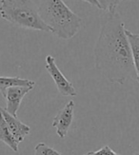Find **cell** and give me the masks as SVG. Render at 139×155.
<instances>
[{"instance_id": "1", "label": "cell", "mask_w": 139, "mask_h": 155, "mask_svg": "<svg viewBox=\"0 0 139 155\" xmlns=\"http://www.w3.org/2000/svg\"><path fill=\"white\" fill-rule=\"evenodd\" d=\"M96 70L111 83L124 84L135 77L134 56L119 13L108 12L94 50Z\"/></svg>"}, {"instance_id": "8", "label": "cell", "mask_w": 139, "mask_h": 155, "mask_svg": "<svg viewBox=\"0 0 139 155\" xmlns=\"http://www.w3.org/2000/svg\"><path fill=\"white\" fill-rule=\"evenodd\" d=\"M16 86H22V87H35V82L30 79H23L20 77H9V76H0V93L5 98L6 97V91L11 87H16Z\"/></svg>"}, {"instance_id": "6", "label": "cell", "mask_w": 139, "mask_h": 155, "mask_svg": "<svg viewBox=\"0 0 139 155\" xmlns=\"http://www.w3.org/2000/svg\"><path fill=\"white\" fill-rule=\"evenodd\" d=\"M34 87H11L6 91V110L10 114L17 117V111L20 107L23 98L27 93H29Z\"/></svg>"}, {"instance_id": "3", "label": "cell", "mask_w": 139, "mask_h": 155, "mask_svg": "<svg viewBox=\"0 0 139 155\" xmlns=\"http://www.w3.org/2000/svg\"><path fill=\"white\" fill-rule=\"evenodd\" d=\"M0 16L22 29L51 31L31 0H0Z\"/></svg>"}, {"instance_id": "16", "label": "cell", "mask_w": 139, "mask_h": 155, "mask_svg": "<svg viewBox=\"0 0 139 155\" xmlns=\"http://www.w3.org/2000/svg\"></svg>"}, {"instance_id": "12", "label": "cell", "mask_w": 139, "mask_h": 155, "mask_svg": "<svg viewBox=\"0 0 139 155\" xmlns=\"http://www.w3.org/2000/svg\"><path fill=\"white\" fill-rule=\"evenodd\" d=\"M96 1L100 5V10L111 12L116 10V7L122 0H96Z\"/></svg>"}, {"instance_id": "4", "label": "cell", "mask_w": 139, "mask_h": 155, "mask_svg": "<svg viewBox=\"0 0 139 155\" xmlns=\"http://www.w3.org/2000/svg\"><path fill=\"white\" fill-rule=\"evenodd\" d=\"M45 61L46 70L48 71L51 77L55 81L58 91L64 96H75L77 94L75 87L71 81L65 77L60 69L57 67L55 63V58L51 55H47Z\"/></svg>"}, {"instance_id": "11", "label": "cell", "mask_w": 139, "mask_h": 155, "mask_svg": "<svg viewBox=\"0 0 139 155\" xmlns=\"http://www.w3.org/2000/svg\"><path fill=\"white\" fill-rule=\"evenodd\" d=\"M34 155H64V154L57 151L54 147L48 146L47 144L41 142V143H38L35 147Z\"/></svg>"}, {"instance_id": "9", "label": "cell", "mask_w": 139, "mask_h": 155, "mask_svg": "<svg viewBox=\"0 0 139 155\" xmlns=\"http://www.w3.org/2000/svg\"><path fill=\"white\" fill-rule=\"evenodd\" d=\"M0 140H1L4 144L7 145L12 150H14L15 152L18 151L19 143L15 138L14 134L10 130L9 127L7 123H6V121L1 112H0Z\"/></svg>"}, {"instance_id": "7", "label": "cell", "mask_w": 139, "mask_h": 155, "mask_svg": "<svg viewBox=\"0 0 139 155\" xmlns=\"http://www.w3.org/2000/svg\"><path fill=\"white\" fill-rule=\"evenodd\" d=\"M0 112L2 113V115L7 123L10 130L12 133L14 134L15 138L18 143H21L24 141L25 137L28 136L31 133V127L24 124L22 121L19 120L17 117H15L14 115L10 114L7 110H6L5 107H0Z\"/></svg>"}, {"instance_id": "13", "label": "cell", "mask_w": 139, "mask_h": 155, "mask_svg": "<svg viewBox=\"0 0 139 155\" xmlns=\"http://www.w3.org/2000/svg\"><path fill=\"white\" fill-rule=\"evenodd\" d=\"M83 155H121V154L114 151L109 146H104L101 147V149H99L98 150L89 151V152L85 153Z\"/></svg>"}, {"instance_id": "15", "label": "cell", "mask_w": 139, "mask_h": 155, "mask_svg": "<svg viewBox=\"0 0 139 155\" xmlns=\"http://www.w3.org/2000/svg\"><path fill=\"white\" fill-rule=\"evenodd\" d=\"M134 155H139V152H135V153H134Z\"/></svg>"}, {"instance_id": "10", "label": "cell", "mask_w": 139, "mask_h": 155, "mask_svg": "<svg viewBox=\"0 0 139 155\" xmlns=\"http://www.w3.org/2000/svg\"><path fill=\"white\" fill-rule=\"evenodd\" d=\"M126 35H127L131 44L132 56H134V69L136 73V79L139 83V35L131 32L127 29H126Z\"/></svg>"}, {"instance_id": "5", "label": "cell", "mask_w": 139, "mask_h": 155, "mask_svg": "<svg viewBox=\"0 0 139 155\" xmlns=\"http://www.w3.org/2000/svg\"><path fill=\"white\" fill-rule=\"evenodd\" d=\"M74 102L71 100L70 102L66 104V106L60 110L52 121V127L56 130V134L58 137L64 139L67 136L70 127L74 122Z\"/></svg>"}, {"instance_id": "14", "label": "cell", "mask_w": 139, "mask_h": 155, "mask_svg": "<svg viewBox=\"0 0 139 155\" xmlns=\"http://www.w3.org/2000/svg\"><path fill=\"white\" fill-rule=\"evenodd\" d=\"M82 1H85V2H87V3L91 4V6L95 7V8L100 9V5H99V3L96 1V0H82Z\"/></svg>"}, {"instance_id": "2", "label": "cell", "mask_w": 139, "mask_h": 155, "mask_svg": "<svg viewBox=\"0 0 139 155\" xmlns=\"http://www.w3.org/2000/svg\"><path fill=\"white\" fill-rule=\"evenodd\" d=\"M38 11L50 31L61 39L75 36L83 26V19L72 12L63 0H41Z\"/></svg>"}]
</instances>
